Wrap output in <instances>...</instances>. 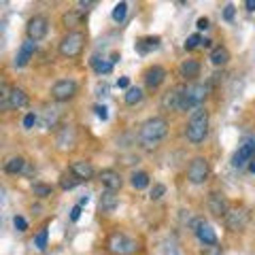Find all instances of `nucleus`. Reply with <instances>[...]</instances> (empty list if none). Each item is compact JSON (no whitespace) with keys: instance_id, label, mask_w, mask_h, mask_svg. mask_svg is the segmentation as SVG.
I'll return each mask as SVG.
<instances>
[{"instance_id":"nucleus-1","label":"nucleus","mask_w":255,"mask_h":255,"mask_svg":"<svg viewBox=\"0 0 255 255\" xmlns=\"http://www.w3.org/2000/svg\"><path fill=\"white\" fill-rule=\"evenodd\" d=\"M168 134V122L164 117H149L138 130L140 145L145 149H155L159 140L166 138Z\"/></svg>"},{"instance_id":"nucleus-2","label":"nucleus","mask_w":255,"mask_h":255,"mask_svg":"<svg viewBox=\"0 0 255 255\" xmlns=\"http://www.w3.org/2000/svg\"><path fill=\"white\" fill-rule=\"evenodd\" d=\"M185 136L189 142H194V145H200V142L206 140V136H209V111L200 107L189 115Z\"/></svg>"},{"instance_id":"nucleus-3","label":"nucleus","mask_w":255,"mask_h":255,"mask_svg":"<svg viewBox=\"0 0 255 255\" xmlns=\"http://www.w3.org/2000/svg\"><path fill=\"white\" fill-rule=\"evenodd\" d=\"M209 96V85L204 83H191L185 87V94H183V100H181V109L179 111H196L200 109V105L206 100Z\"/></svg>"},{"instance_id":"nucleus-4","label":"nucleus","mask_w":255,"mask_h":255,"mask_svg":"<svg viewBox=\"0 0 255 255\" xmlns=\"http://www.w3.org/2000/svg\"><path fill=\"white\" fill-rule=\"evenodd\" d=\"M83 47H85V34L79 30H73L62 36L58 49H60V55H64V58H77V55H81Z\"/></svg>"},{"instance_id":"nucleus-5","label":"nucleus","mask_w":255,"mask_h":255,"mask_svg":"<svg viewBox=\"0 0 255 255\" xmlns=\"http://www.w3.org/2000/svg\"><path fill=\"white\" fill-rule=\"evenodd\" d=\"M136 241L130 236H126L124 232H113L107 238V251L111 255H130L136 251Z\"/></svg>"},{"instance_id":"nucleus-6","label":"nucleus","mask_w":255,"mask_h":255,"mask_svg":"<svg viewBox=\"0 0 255 255\" xmlns=\"http://www.w3.org/2000/svg\"><path fill=\"white\" fill-rule=\"evenodd\" d=\"M211 174V166L206 157H194L187 166V181L194 183V185H202V183L209 181Z\"/></svg>"},{"instance_id":"nucleus-7","label":"nucleus","mask_w":255,"mask_h":255,"mask_svg":"<svg viewBox=\"0 0 255 255\" xmlns=\"http://www.w3.org/2000/svg\"><path fill=\"white\" fill-rule=\"evenodd\" d=\"M77 92H79V87L73 79H60V81H55L51 87V98L58 102H68L75 98Z\"/></svg>"},{"instance_id":"nucleus-8","label":"nucleus","mask_w":255,"mask_h":255,"mask_svg":"<svg viewBox=\"0 0 255 255\" xmlns=\"http://www.w3.org/2000/svg\"><path fill=\"white\" fill-rule=\"evenodd\" d=\"M26 32H28V38L30 41H43L49 32V19L45 15H34V17L28 19V26H26Z\"/></svg>"},{"instance_id":"nucleus-9","label":"nucleus","mask_w":255,"mask_h":255,"mask_svg":"<svg viewBox=\"0 0 255 255\" xmlns=\"http://www.w3.org/2000/svg\"><path fill=\"white\" fill-rule=\"evenodd\" d=\"M226 228L230 232H243L249 223V211L247 209H230L226 217Z\"/></svg>"},{"instance_id":"nucleus-10","label":"nucleus","mask_w":255,"mask_h":255,"mask_svg":"<svg viewBox=\"0 0 255 255\" xmlns=\"http://www.w3.org/2000/svg\"><path fill=\"white\" fill-rule=\"evenodd\" d=\"M55 145L60 151H73L77 145V130L75 126H62L58 136H55Z\"/></svg>"},{"instance_id":"nucleus-11","label":"nucleus","mask_w":255,"mask_h":255,"mask_svg":"<svg viewBox=\"0 0 255 255\" xmlns=\"http://www.w3.org/2000/svg\"><path fill=\"white\" fill-rule=\"evenodd\" d=\"M228 211H230L228 198L219 194V191H211L209 194V213L213 217H226Z\"/></svg>"},{"instance_id":"nucleus-12","label":"nucleus","mask_w":255,"mask_h":255,"mask_svg":"<svg viewBox=\"0 0 255 255\" xmlns=\"http://www.w3.org/2000/svg\"><path fill=\"white\" fill-rule=\"evenodd\" d=\"M183 94H185V87L179 85V87H172L162 96V109L164 111H179L181 109V100H183Z\"/></svg>"},{"instance_id":"nucleus-13","label":"nucleus","mask_w":255,"mask_h":255,"mask_svg":"<svg viewBox=\"0 0 255 255\" xmlns=\"http://www.w3.org/2000/svg\"><path fill=\"white\" fill-rule=\"evenodd\" d=\"M164 81H166V68L164 66H157V64H153V66H149L145 70V85H147V90L153 92Z\"/></svg>"},{"instance_id":"nucleus-14","label":"nucleus","mask_w":255,"mask_h":255,"mask_svg":"<svg viewBox=\"0 0 255 255\" xmlns=\"http://www.w3.org/2000/svg\"><path fill=\"white\" fill-rule=\"evenodd\" d=\"M253 153H255V142L253 140H247V142H243V145L238 147V151H236L234 157H232V164L236 166V168H243L245 164H249L251 159H253Z\"/></svg>"},{"instance_id":"nucleus-15","label":"nucleus","mask_w":255,"mask_h":255,"mask_svg":"<svg viewBox=\"0 0 255 255\" xmlns=\"http://www.w3.org/2000/svg\"><path fill=\"white\" fill-rule=\"evenodd\" d=\"M98 179H100L102 185H105V189H111V191H119V189H122V185H124L122 174H119L117 170H113V168L102 170L98 174Z\"/></svg>"},{"instance_id":"nucleus-16","label":"nucleus","mask_w":255,"mask_h":255,"mask_svg":"<svg viewBox=\"0 0 255 255\" xmlns=\"http://www.w3.org/2000/svg\"><path fill=\"white\" fill-rule=\"evenodd\" d=\"M70 172H73L77 179H81V181H90V179H94V174H96L92 162H87V159H77V162H73L70 164Z\"/></svg>"},{"instance_id":"nucleus-17","label":"nucleus","mask_w":255,"mask_h":255,"mask_svg":"<svg viewBox=\"0 0 255 255\" xmlns=\"http://www.w3.org/2000/svg\"><path fill=\"white\" fill-rule=\"evenodd\" d=\"M34 51H36V43L34 41H28L21 45V49H19V53L15 55V66L17 68H23V66H28V62L32 60V55H34Z\"/></svg>"},{"instance_id":"nucleus-18","label":"nucleus","mask_w":255,"mask_h":255,"mask_svg":"<svg viewBox=\"0 0 255 255\" xmlns=\"http://www.w3.org/2000/svg\"><path fill=\"white\" fill-rule=\"evenodd\" d=\"M200 62L198 60H185V62H181V66H179V75L183 79H187V81H194L196 77H200Z\"/></svg>"},{"instance_id":"nucleus-19","label":"nucleus","mask_w":255,"mask_h":255,"mask_svg":"<svg viewBox=\"0 0 255 255\" xmlns=\"http://www.w3.org/2000/svg\"><path fill=\"white\" fill-rule=\"evenodd\" d=\"M28 105V94L21 90V87H11V94H9V102H6V111L9 109H23Z\"/></svg>"},{"instance_id":"nucleus-20","label":"nucleus","mask_w":255,"mask_h":255,"mask_svg":"<svg viewBox=\"0 0 255 255\" xmlns=\"http://www.w3.org/2000/svg\"><path fill=\"white\" fill-rule=\"evenodd\" d=\"M230 51H228V47H223V45H217V47H213V51H211V55H209V60H211V64L213 66H217V68H221V66H226V64L230 62Z\"/></svg>"},{"instance_id":"nucleus-21","label":"nucleus","mask_w":255,"mask_h":255,"mask_svg":"<svg viewBox=\"0 0 255 255\" xmlns=\"http://www.w3.org/2000/svg\"><path fill=\"white\" fill-rule=\"evenodd\" d=\"M117 204H119L117 191H111V189L102 191V196H100V209L102 211H105V213H113L117 209Z\"/></svg>"},{"instance_id":"nucleus-22","label":"nucleus","mask_w":255,"mask_h":255,"mask_svg":"<svg viewBox=\"0 0 255 255\" xmlns=\"http://www.w3.org/2000/svg\"><path fill=\"white\" fill-rule=\"evenodd\" d=\"M81 21H83V11H77V9H70L62 15V23L68 28V32H73V28L77 26H81Z\"/></svg>"},{"instance_id":"nucleus-23","label":"nucleus","mask_w":255,"mask_h":255,"mask_svg":"<svg viewBox=\"0 0 255 255\" xmlns=\"http://www.w3.org/2000/svg\"><path fill=\"white\" fill-rule=\"evenodd\" d=\"M196 236H198V241H200L204 247L217 245V234H215V230L209 226V223H204L200 230H196Z\"/></svg>"},{"instance_id":"nucleus-24","label":"nucleus","mask_w":255,"mask_h":255,"mask_svg":"<svg viewBox=\"0 0 255 255\" xmlns=\"http://www.w3.org/2000/svg\"><path fill=\"white\" fill-rule=\"evenodd\" d=\"M159 43H162V38L159 36H145V38H140V41H136V51L140 55H145L151 49H157Z\"/></svg>"},{"instance_id":"nucleus-25","label":"nucleus","mask_w":255,"mask_h":255,"mask_svg":"<svg viewBox=\"0 0 255 255\" xmlns=\"http://www.w3.org/2000/svg\"><path fill=\"white\" fill-rule=\"evenodd\" d=\"M23 168H26V159H23L21 155H11L4 162V172L6 174H19Z\"/></svg>"},{"instance_id":"nucleus-26","label":"nucleus","mask_w":255,"mask_h":255,"mask_svg":"<svg viewBox=\"0 0 255 255\" xmlns=\"http://www.w3.org/2000/svg\"><path fill=\"white\" fill-rule=\"evenodd\" d=\"M142 98H145V92H142L140 87H130V90L126 92V96H124V100H126V105H128V107H136V105H140Z\"/></svg>"},{"instance_id":"nucleus-27","label":"nucleus","mask_w":255,"mask_h":255,"mask_svg":"<svg viewBox=\"0 0 255 255\" xmlns=\"http://www.w3.org/2000/svg\"><path fill=\"white\" fill-rule=\"evenodd\" d=\"M149 174L147 172H142V170H134L132 172V177H130V185L134 187V189H145V187H149Z\"/></svg>"},{"instance_id":"nucleus-28","label":"nucleus","mask_w":255,"mask_h":255,"mask_svg":"<svg viewBox=\"0 0 255 255\" xmlns=\"http://www.w3.org/2000/svg\"><path fill=\"white\" fill-rule=\"evenodd\" d=\"M92 66H94V70H96L98 75H109L111 70H113V62L105 60V58L100 60L98 55H94V58H92Z\"/></svg>"},{"instance_id":"nucleus-29","label":"nucleus","mask_w":255,"mask_h":255,"mask_svg":"<svg viewBox=\"0 0 255 255\" xmlns=\"http://www.w3.org/2000/svg\"><path fill=\"white\" fill-rule=\"evenodd\" d=\"M79 183H83V181H81V179H77V177H75V174L70 172V170H68V172H64L62 177H60V187H62L64 191L75 189V187L79 185Z\"/></svg>"},{"instance_id":"nucleus-30","label":"nucleus","mask_w":255,"mask_h":255,"mask_svg":"<svg viewBox=\"0 0 255 255\" xmlns=\"http://www.w3.org/2000/svg\"><path fill=\"white\" fill-rule=\"evenodd\" d=\"M32 194L36 198H49V196H53V187L47 185V183H34V185H32Z\"/></svg>"},{"instance_id":"nucleus-31","label":"nucleus","mask_w":255,"mask_h":255,"mask_svg":"<svg viewBox=\"0 0 255 255\" xmlns=\"http://www.w3.org/2000/svg\"><path fill=\"white\" fill-rule=\"evenodd\" d=\"M60 119V113L58 109H47L45 111V119H43V126L47 128V130H51V128H55V124H58Z\"/></svg>"},{"instance_id":"nucleus-32","label":"nucleus","mask_w":255,"mask_h":255,"mask_svg":"<svg viewBox=\"0 0 255 255\" xmlns=\"http://www.w3.org/2000/svg\"><path fill=\"white\" fill-rule=\"evenodd\" d=\"M47 241H49V232H47V228H41L36 232V236H34V247L38 251H43L47 247Z\"/></svg>"},{"instance_id":"nucleus-33","label":"nucleus","mask_w":255,"mask_h":255,"mask_svg":"<svg viewBox=\"0 0 255 255\" xmlns=\"http://www.w3.org/2000/svg\"><path fill=\"white\" fill-rule=\"evenodd\" d=\"M126 15H128V2H119L115 4V9H113V19L117 23H122L126 19Z\"/></svg>"},{"instance_id":"nucleus-34","label":"nucleus","mask_w":255,"mask_h":255,"mask_svg":"<svg viewBox=\"0 0 255 255\" xmlns=\"http://www.w3.org/2000/svg\"><path fill=\"white\" fill-rule=\"evenodd\" d=\"M164 194H166V185H162V183H155V185L151 187L149 198H151L153 202H157V200H162V198H164Z\"/></svg>"},{"instance_id":"nucleus-35","label":"nucleus","mask_w":255,"mask_h":255,"mask_svg":"<svg viewBox=\"0 0 255 255\" xmlns=\"http://www.w3.org/2000/svg\"><path fill=\"white\" fill-rule=\"evenodd\" d=\"M202 41H204V38L200 34H191V36H187V41H185V45H183V47H185L187 51H194L196 47L202 45Z\"/></svg>"},{"instance_id":"nucleus-36","label":"nucleus","mask_w":255,"mask_h":255,"mask_svg":"<svg viewBox=\"0 0 255 255\" xmlns=\"http://www.w3.org/2000/svg\"><path fill=\"white\" fill-rule=\"evenodd\" d=\"M234 13H236L234 4H226V9H223V19H226V21H232V19H234Z\"/></svg>"},{"instance_id":"nucleus-37","label":"nucleus","mask_w":255,"mask_h":255,"mask_svg":"<svg viewBox=\"0 0 255 255\" xmlns=\"http://www.w3.org/2000/svg\"><path fill=\"white\" fill-rule=\"evenodd\" d=\"M13 223H15V228H17L19 232H26V230H28V221L23 219V217H19V215L13 219Z\"/></svg>"},{"instance_id":"nucleus-38","label":"nucleus","mask_w":255,"mask_h":255,"mask_svg":"<svg viewBox=\"0 0 255 255\" xmlns=\"http://www.w3.org/2000/svg\"><path fill=\"white\" fill-rule=\"evenodd\" d=\"M34 124H36V115L34 113H28L26 117H23V128H26V130H30Z\"/></svg>"},{"instance_id":"nucleus-39","label":"nucleus","mask_w":255,"mask_h":255,"mask_svg":"<svg viewBox=\"0 0 255 255\" xmlns=\"http://www.w3.org/2000/svg\"><path fill=\"white\" fill-rule=\"evenodd\" d=\"M94 111H96V115H98V117L102 119V122H107V119H109V111H107V107H102V105H98V107H96Z\"/></svg>"},{"instance_id":"nucleus-40","label":"nucleus","mask_w":255,"mask_h":255,"mask_svg":"<svg viewBox=\"0 0 255 255\" xmlns=\"http://www.w3.org/2000/svg\"><path fill=\"white\" fill-rule=\"evenodd\" d=\"M81 209H83L81 204L73 206V211H70V221H79V217H81Z\"/></svg>"},{"instance_id":"nucleus-41","label":"nucleus","mask_w":255,"mask_h":255,"mask_svg":"<svg viewBox=\"0 0 255 255\" xmlns=\"http://www.w3.org/2000/svg\"><path fill=\"white\" fill-rule=\"evenodd\" d=\"M204 255H221V247L217 245H211V247H204Z\"/></svg>"},{"instance_id":"nucleus-42","label":"nucleus","mask_w":255,"mask_h":255,"mask_svg":"<svg viewBox=\"0 0 255 255\" xmlns=\"http://www.w3.org/2000/svg\"><path fill=\"white\" fill-rule=\"evenodd\" d=\"M117 87H122V90H130V79L128 77H122V79H117Z\"/></svg>"},{"instance_id":"nucleus-43","label":"nucleus","mask_w":255,"mask_h":255,"mask_svg":"<svg viewBox=\"0 0 255 255\" xmlns=\"http://www.w3.org/2000/svg\"><path fill=\"white\" fill-rule=\"evenodd\" d=\"M196 28H198V30H206V28H209V19H206V17H200V19L196 21Z\"/></svg>"},{"instance_id":"nucleus-44","label":"nucleus","mask_w":255,"mask_h":255,"mask_svg":"<svg viewBox=\"0 0 255 255\" xmlns=\"http://www.w3.org/2000/svg\"><path fill=\"white\" fill-rule=\"evenodd\" d=\"M79 6H81L83 11H87V9H92V6H96V2H90V0L85 2V0H81V2H79Z\"/></svg>"},{"instance_id":"nucleus-45","label":"nucleus","mask_w":255,"mask_h":255,"mask_svg":"<svg viewBox=\"0 0 255 255\" xmlns=\"http://www.w3.org/2000/svg\"><path fill=\"white\" fill-rule=\"evenodd\" d=\"M245 6H247V11H249V13H253L255 11V0H247Z\"/></svg>"},{"instance_id":"nucleus-46","label":"nucleus","mask_w":255,"mask_h":255,"mask_svg":"<svg viewBox=\"0 0 255 255\" xmlns=\"http://www.w3.org/2000/svg\"><path fill=\"white\" fill-rule=\"evenodd\" d=\"M87 202H90V198H87V196H83V198H81V200H79V204H81V206H85Z\"/></svg>"},{"instance_id":"nucleus-47","label":"nucleus","mask_w":255,"mask_h":255,"mask_svg":"<svg viewBox=\"0 0 255 255\" xmlns=\"http://www.w3.org/2000/svg\"><path fill=\"white\" fill-rule=\"evenodd\" d=\"M211 43H213L211 38H204V41H202V47H211Z\"/></svg>"},{"instance_id":"nucleus-48","label":"nucleus","mask_w":255,"mask_h":255,"mask_svg":"<svg viewBox=\"0 0 255 255\" xmlns=\"http://www.w3.org/2000/svg\"><path fill=\"white\" fill-rule=\"evenodd\" d=\"M249 170L255 172V159H251V162H249Z\"/></svg>"}]
</instances>
